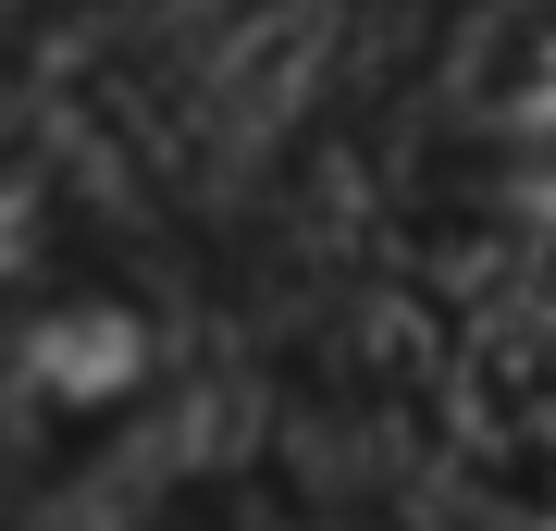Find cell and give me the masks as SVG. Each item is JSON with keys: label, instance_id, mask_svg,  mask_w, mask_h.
Here are the masks:
<instances>
[{"label": "cell", "instance_id": "6da1fadb", "mask_svg": "<svg viewBox=\"0 0 556 531\" xmlns=\"http://www.w3.org/2000/svg\"><path fill=\"white\" fill-rule=\"evenodd\" d=\"M13 112H25V87H13V62H0V149H13Z\"/></svg>", "mask_w": 556, "mask_h": 531}]
</instances>
